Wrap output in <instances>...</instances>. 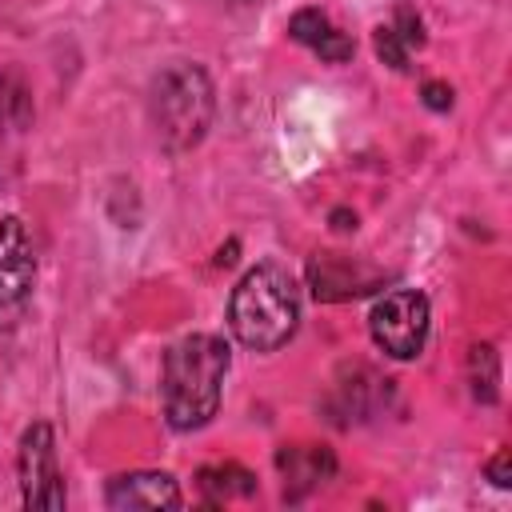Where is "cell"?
<instances>
[{"mask_svg":"<svg viewBox=\"0 0 512 512\" xmlns=\"http://www.w3.org/2000/svg\"><path fill=\"white\" fill-rule=\"evenodd\" d=\"M196 484H200V492H204V500H208L212 508H220V504H228V500H248V496H256V476H252L244 464H236V460L204 464V468L196 472Z\"/></svg>","mask_w":512,"mask_h":512,"instance_id":"cell-11","label":"cell"},{"mask_svg":"<svg viewBox=\"0 0 512 512\" xmlns=\"http://www.w3.org/2000/svg\"><path fill=\"white\" fill-rule=\"evenodd\" d=\"M36 292V248L20 216L0 220V328H16Z\"/></svg>","mask_w":512,"mask_h":512,"instance_id":"cell-5","label":"cell"},{"mask_svg":"<svg viewBox=\"0 0 512 512\" xmlns=\"http://www.w3.org/2000/svg\"><path fill=\"white\" fill-rule=\"evenodd\" d=\"M32 120V96L20 80V72L0 76V132H20Z\"/></svg>","mask_w":512,"mask_h":512,"instance_id":"cell-13","label":"cell"},{"mask_svg":"<svg viewBox=\"0 0 512 512\" xmlns=\"http://www.w3.org/2000/svg\"><path fill=\"white\" fill-rule=\"evenodd\" d=\"M216 116V88L212 76L192 64L176 60L152 76L148 88V120L164 152H188L196 148Z\"/></svg>","mask_w":512,"mask_h":512,"instance_id":"cell-3","label":"cell"},{"mask_svg":"<svg viewBox=\"0 0 512 512\" xmlns=\"http://www.w3.org/2000/svg\"><path fill=\"white\" fill-rule=\"evenodd\" d=\"M392 28H396V36L412 48V52H420L424 48V20H420V12L412 8V4H396V12H392V20H388Z\"/></svg>","mask_w":512,"mask_h":512,"instance_id":"cell-15","label":"cell"},{"mask_svg":"<svg viewBox=\"0 0 512 512\" xmlns=\"http://www.w3.org/2000/svg\"><path fill=\"white\" fill-rule=\"evenodd\" d=\"M228 328L252 352L284 348L300 328V288L288 268L272 260L248 268L228 296Z\"/></svg>","mask_w":512,"mask_h":512,"instance_id":"cell-2","label":"cell"},{"mask_svg":"<svg viewBox=\"0 0 512 512\" xmlns=\"http://www.w3.org/2000/svg\"><path fill=\"white\" fill-rule=\"evenodd\" d=\"M468 384H472V400L480 404L500 400V356L492 344H476L468 352Z\"/></svg>","mask_w":512,"mask_h":512,"instance_id":"cell-12","label":"cell"},{"mask_svg":"<svg viewBox=\"0 0 512 512\" xmlns=\"http://www.w3.org/2000/svg\"><path fill=\"white\" fill-rule=\"evenodd\" d=\"M428 328H432V308L428 296L416 288H392L368 312L372 344L392 360H416L428 344Z\"/></svg>","mask_w":512,"mask_h":512,"instance_id":"cell-4","label":"cell"},{"mask_svg":"<svg viewBox=\"0 0 512 512\" xmlns=\"http://www.w3.org/2000/svg\"><path fill=\"white\" fill-rule=\"evenodd\" d=\"M308 284H312V296L316 300H352V296H360V292H368L372 284H376V276L372 272H364V268H356L352 260H344V256H332V252H324V256H312V264H308Z\"/></svg>","mask_w":512,"mask_h":512,"instance_id":"cell-10","label":"cell"},{"mask_svg":"<svg viewBox=\"0 0 512 512\" xmlns=\"http://www.w3.org/2000/svg\"><path fill=\"white\" fill-rule=\"evenodd\" d=\"M332 228H336V232H352V228H356V212L336 208V212H332Z\"/></svg>","mask_w":512,"mask_h":512,"instance_id":"cell-18","label":"cell"},{"mask_svg":"<svg viewBox=\"0 0 512 512\" xmlns=\"http://www.w3.org/2000/svg\"><path fill=\"white\" fill-rule=\"evenodd\" d=\"M420 96H424V104H428L432 112H448V108H452V84H444V80H428V84L420 88Z\"/></svg>","mask_w":512,"mask_h":512,"instance_id":"cell-16","label":"cell"},{"mask_svg":"<svg viewBox=\"0 0 512 512\" xmlns=\"http://www.w3.org/2000/svg\"><path fill=\"white\" fill-rule=\"evenodd\" d=\"M372 44H376V56L392 68V72H408V60H412V48L396 36V28L392 24H380L376 32H372Z\"/></svg>","mask_w":512,"mask_h":512,"instance_id":"cell-14","label":"cell"},{"mask_svg":"<svg viewBox=\"0 0 512 512\" xmlns=\"http://www.w3.org/2000/svg\"><path fill=\"white\" fill-rule=\"evenodd\" d=\"M276 468L284 476V500L296 504L336 476V456L324 444H284L276 452Z\"/></svg>","mask_w":512,"mask_h":512,"instance_id":"cell-8","label":"cell"},{"mask_svg":"<svg viewBox=\"0 0 512 512\" xmlns=\"http://www.w3.org/2000/svg\"><path fill=\"white\" fill-rule=\"evenodd\" d=\"M16 476H20V500L24 508H64V476L56 464V436L52 424L36 420L24 428L20 448H16Z\"/></svg>","mask_w":512,"mask_h":512,"instance_id":"cell-6","label":"cell"},{"mask_svg":"<svg viewBox=\"0 0 512 512\" xmlns=\"http://www.w3.org/2000/svg\"><path fill=\"white\" fill-rule=\"evenodd\" d=\"M508 460H512V456H508V448H500V452L484 464V476H488L496 488H508V484H512V476H508Z\"/></svg>","mask_w":512,"mask_h":512,"instance_id":"cell-17","label":"cell"},{"mask_svg":"<svg viewBox=\"0 0 512 512\" xmlns=\"http://www.w3.org/2000/svg\"><path fill=\"white\" fill-rule=\"evenodd\" d=\"M228 368L232 348L216 332H192L164 352L160 404L172 432H196L216 416Z\"/></svg>","mask_w":512,"mask_h":512,"instance_id":"cell-1","label":"cell"},{"mask_svg":"<svg viewBox=\"0 0 512 512\" xmlns=\"http://www.w3.org/2000/svg\"><path fill=\"white\" fill-rule=\"evenodd\" d=\"M104 504L116 512H160V508H180V484L168 472H120L104 488Z\"/></svg>","mask_w":512,"mask_h":512,"instance_id":"cell-7","label":"cell"},{"mask_svg":"<svg viewBox=\"0 0 512 512\" xmlns=\"http://www.w3.org/2000/svg\"><path fill=\"white\" fill-rule=\"evenodd\" d=\"M288 36L296 44H304L308 52H316L324 64H348L356 44L348 32H340L320 8H300L292 20H288Z\"/></svg>","mask_w":512,"mask_h":512,"instance_id":"cell-9","label":"cell"}]
</instances>
